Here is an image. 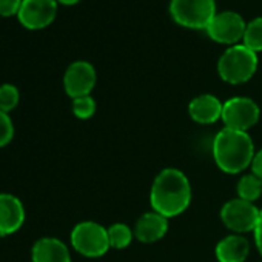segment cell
I'll list each match as a JSON object with an SVG mask.
<instances>
[{"mask_svg":"<svg viewBox=\"0 0 262 262\" xmlns=\"http://www.w3.org/2000/svg\"><path fill=\"white\" fill-rule=\"evenodd\" d=\"M190 201V181L181 170L165 168L156 176L150 193L153 211L165 217H174L188 208Z\"/></svg>","mask_w":262,"mask_h":262,"instance_id":"1","label":"cell"},{"mask_svg":"<svg viewBox=\"0 0 262 262\" xmlns=\"http://www.w3.org/2000/svg\"><path fill=\"white\" fill-rule=\"evenodd\" d=\"M213 158L222 171L228 174L242 173L253 162V141L245 131L224 128L213 141Z\"/></svg>","mask_w":262,"mask_h":262,"instance_id":"2","label":"cell"},{"mask_svg":"<svg viewBox=\"0 0 262 262\" xmlns=\"http://www.w3.org/2000/svg\"><path fill=\"white\" fill-rule=\"evenodd\" d=\"M257 68V56L245 45L230 47L217 62V73L222 80L237 85L250 80Z\"/></svg>","mask_w":262,"mask_h":262,"instance_id":"3","label":"cell"},{"mask_svg":"<svg viewBox=\"0 0 262 262\" xmlns=\"http://www.w3.org/2000/svg\"><path fill=\"white\" fill-rule=\"evenodd\" d=\"M170 14L182 27L193 30H207L216 16L214 0H171Z\"/></svg>","mask_w":262,"mask_h":262,"instance_id":"4","label":"cell"},{"mask_svg":"<svg viewBox=\"0 0 262 262\" xmlns=\"http://www.w3.org/2000/svg\"><path fill=\"white\" fill-rule=\"evenodd\" d=\"M71 244L76 251L86 257L103 256L110 248L108 228L93 221L80 222L71 231Z\"/></svg>","mask_w":262,"mask_h":262,"instance_id":"5","label":"cell"},{"mask_svg":"<svg viewBox=\"0 0 262 262\" xmlns=\"http://www.w3.org/2000/svg\"><path fill=\"white\" fill-rule=\"evenodd\" d=\"M260 117V110L257 103L248 97H231L224 103L222 122L225 128L245 131L257 123Z\"/></svg>","mask_w":262,"mask_h":262,"instance_id":"6","label":"cell"},{"mask_svg":"<svg viewBox=\"0 0 262 262\" xmlns=\"http://www.w3.org/2000/svg\"><path fill=\"white\" fill-rule=\"evenodd\" d=\"M259 216L260 210L253 202L244 201L241 198L228 201L221 210V219L224 225L236 234L254 231Z\"/></svg>","mask_w":262,"mask_h":262,"instance_id":"7","label":"cell"},{"mask_svg":"<svg viewBox=\"0 0 262 262\" xmlns=\"http://www.w3.org/2000/svg\"><path fill=\"white\" fill-rule=\"evenodd\" d=\"M245 28L247 24L241 14L234 11H224L216 13V16L207 27V33L214 42L233 45L244 37Z\"/></svg>","mask_w":262,"mask_h":262,"instance_id":"8","label":"cell"},{"mask_svg":"<svg viewBox=\"0 0 262 262\" xmlns=\"http://www.w3.org/2000/svg\"><path fill=\"white\" fill-rule=\"evenodd\" d=\"M56 14V0H24L17 17L19 22L28 30H42L53 24Z\"/></svg>","mask_w":262,"mask_h":262,"instance_id":"9","label":"cell"},{"mask_svg":"<svg viewBox=\"0 0 262 262\" xmlns=\"http://www.w3.org/2000/svg\"><path fill=\"white\" fill-rule=\"evenodd\" d=\"M94 85H96V70L91 63L85 60L71 63L63 76L65 91L73 99L90 96Z\"/></svg>","mask_w":262,"mask_h":262,"instance_id":"10","label":"cell"},{"mask_svg":"<svg viewBox=\"0 0 262 262\" xmlns=\"http://www.w3.org/2000/svg\"><path fill=\"white\" fill-rule=\"evenodd\" d=\"M25 221V208L13 194H0V236L16 233Z\"/></svg>","mask_w":262,"mask_h":262,"instance_id":"11","label":"cell"},{"mask_svg":"<svg viewBox=\"0 0 262 262\" xmlns=\"http://www.w3.org/2000/svg\"><path fill=\"white\" fill-rule=\"evenodd\" d=\"M222 108L224 103L216 96L201 94L190 102L188 113L194 122L208 125V123H214L222 117Z\"/></svg>","mask_w":262,"mask_h":262,"instance_id":"12","label":"cell"},{"mask_svg":"<svg viewBox=\"0 0 262 262\" xmlns=\"http://www.w3.org/2000/svg\"><path fill=\"white\" fill-rule=\"evenodd\" d=\"M167 231H168V217L156 211H148L142 214L135 227V236L145 244L162 239L167 234Z\"/></svg>","mask_w":262,"mask_h":262,"instance_id":"13","label":"cell"},{"mask_svg":"<svg viewBox=\"0 0 262 262\" xmlns=\"http://www.w3.org/2000/svg\"><path fill=\"white\" fill-rule=\"evenodd\" d=\"M33 262H71L68 247L56 237L39 239L33 247Z\"/></svg>","mask_w":262,"mask_h":262,"instance_id":"14","label":"cell"},{"mask_svg":"<svg viewBox=\"0 0 262 262\" xmlns=\"http://www.w3.org/2000/svg\"><path fill=\"white\" fill-rule=\"evenodd\" d=\"M250 253V242L241 234H230L216 245L219 262H244Z\"/></svg>","mask_w":262,"mask_h":262,"instance_id":"15","label":"cell"},{"mask_svg":"<svg viewBox=\"0 0 262 262\" xmlns=\"http://www.w3.org/2000/svg\"><path fill=\"white\" fill-rule=\"evenodd\" d=\"M262 194V181L256 174H245L237 182V196L244 201L254 202Z\"/></svg>","mask_w":262,"mask_h":262,"instance_id":"16","label":"cell"},{"mask_svg":"<svg viewBox=\"0 0 262 262\" xmlns=\"http://www.w3.org/2000/svg\"><path fill=\"white\" fill-rule=\"evenodd\" d=\"M242 40V45H245L248 50L254 53L262 51V17H256L250 24H247Z\"/></svg>","mask_w":262,"mask_h":262,"instance_id":"17","label":"cell"},{"mask_svg":"<svg viewBox=\"0 0 262 262\" xmlns=\"http://www.w3.org/2000/svg\"><path fill=\"white\" fill-rule=\"evenodd\" d=\"M135 233L131 228L125 224H114L108 228V239H110V247L113 248H125L131 244Z\"/></svg>","mask_w":262,"mask_h":262,"instance_id":"18","label":"cell"},{"mask_svg":"<svg viewBox=\"0 0 262 262\" xmlns=\"http://www.w3.org/2000/svg\"><path fill=\"white\" fill-rule=\"evenodd\" d=\"M20 94L19 90L11 85V83H5L0 85V110L10 113L11 110H14L19 103Z\"/></svg>","mask_w":262,"mask_h":262,"instance_id":"19","label":"cell"},{"mask_svg":"<svg viewBox=\"0 0 262 262\" xmlns=\"http://www.w3.org/2000/svg\"><path fill=\"white\" fill-rule=\"evenodd\" d=\"M73 113L79 119H90L96 113V102L91 96L73 99Z\"/></svg>","mask_w":262,"mask_h":262,"instance_id":"20","label":"cell"},{"mask_svg":"<svg viewBox=\"0 0 262 262\" xmlns=\"http://www.w3.org/2000/svg\"><path fill=\"white\" fill-rule=\"evenodd\" d=\"M14 136V126L13 120L8 113L0 110V147H5L11 142Z\"/></svg>","mask_w":262,"mask_h":262,"instance_id":"21","label":"cell"},{"mask_svg":"<svg viewBox=\"0 0 262 262\" xmlns=\"http://www.w3.org/2000/svg\"><path fill=\"white\" fill-rule=\"evenodd\" d=\"M24 0H0V16L11 17L17 16Z\"/></svg>","mask_w":262,"mask_h":262,"instance_id":"22","label":"cell"},{"mask_svg":"<svg viewBox=\"0 0 262 262\" xmlns=\"http://www.w3.org/2000/svg\"><path fill=\"white\" fill-rule=\"evenodd\" d=\"M251 171L262 181V150L254 153V158L251 162Z\"/></svg>","mask_w":262,"mask_h":262,"instance_id":"23","label":"cell"},{"mask_svg":"<svg viewBox=\"0 0 262 262\" xmlns=\"http://www.w3.org/2000/svg\"><path fill=\"white\" fill-rule=\"evenodd\" d=\"M254 241H256V247L262 256V210H260V216H259V221L256 224V228H254Z\"/></svg>","mask_w":262,"mask_h":262,"instance_id":"24","label":"cell"},{"mask_svg":"<svg viewBox=\"0 0 262 262\" xmlns=\"http://www.w3.org/2000/svg\"><path fill=\"white\" fill-rule=\"evenodd\" d=\"M56 2L63 4V5H74V4H77V2H79V0H56Z\"/></svg>","mask_w":262,"mask_h":262,"instance_id":"25","label":"cell"}]
</instances>
